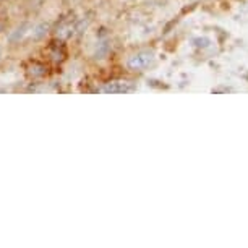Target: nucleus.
<instances>
[{"instance_id":"obj_1","label":"nucleus","mask_w":248,"mask_h":248,"mask_svg":"<svg viewBox=\"0 0 248 248\" xmlns=\"http://www.w3.org/2000/svg\"><path fill=\"white\" fill-rule=\"evenodd\" d=\"M154 62V54L151 50H141V52L132 55V57L128 59V68L130 70H135V72H141V70L148 68L149 65Z\"/></svg>"},{"instance_id":"obj_2","label":"nucleus","mask_w":248,"mask_h":248,"mask_svg":"<svg viewBox=\"0 0 248 248\" xmlns=\"http://www.w3.org/2000/svg\"><path fill=\"white\" fill-rule=\"evenodd\" d=\"M133 91V86L130 83H109L107 86L102 88V93H130Z\"/></svg>"}]
</instances>
